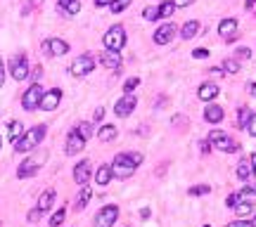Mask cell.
<instances>
[{"instance_id":"obj_1","label":"cell","mask_w":256,"mask_h":227,"mask_svg":"<svg viewBox=\"0 0 256 227\" xmlns=\"http://www.w3.org/2000/svg\"><path fill=\"white\" fill-rule=\"evenodd\" d=\"M143 163V154L138 152H124V154H116L114 161H111V175L119 177V180H126L135 173V168Z\"/></svg>"},{"instance_id":"obj_2","label":"cell","mask_w":256,"mask_h":227,"mask_svg":"<svg viewBox=\"0 0 256 227\" xmlns=\"http://www.w3.org/2000/svg\"><path fill=\"white\" fill-rule=\"evenodd\" d=\"M45 133H48V128H45V125H36V128H31V130L21 133V138L15 142V152H17V154H26V152L36 149L38 144L43 142Z\"/></svg>"},{"instance_id":"obj_3","label":"cell","mask_w":256,"mask_h":227,"mask_svg":"<svg viewBox=\"0 0 256 227\" xmlns=\"http://www.w3.org/2000/svg\"><path fill=\"white\" fill-rule=\"evenodd\" d=\"M102 43H105V48H107V50H114V52H119V50L126 45V29H124L121 24H114L110 31L105 34Z\"/></svg>"},{"instance_id":"obj_4","label":"cell","mask_w":256,"mask_h":227,"mask_svg":"<svg viewBox=\"0 0 256 227\" xmlns=\"http://www.w3.org/2000/svg\"><path fill=\"white\" fill-rule=\"evenodd\" d=\"M45 157H48V154H45V152H40V154H36V157L24 158V161L19 163V168H17V177H19V180L36 175L38 171H40V166L45 163Z\"/></svg>"},{"instance_id":"obj_5","label":"cell","mask_w":256,"mask_h":227,"mask_svg":"<svg viewBox=\"0 0 256 227\" xmlns=\"http://www.w3.org/2000/svg\"><path fill=\"white\" fill-rule=\"evenodd\" d=\"M209 142L216 144L220 152H225V154H235V152H239V144L233 140V138H228L223 130H211V133H209Z\"/></svg>"},{"instance_id":"obj_6","label":"cell","mask_w":256,"mask_h":227,"mask_svg":"<svg viewBox=\"0 0 256 227\" xmlns=\"http://www.w3.org/2000/svg\"><path fill=\"white\" fill-rule=\"evenodd\" d=\"M119 220V206L110 204V206H102L95 215V227H114V223Z\"/></svg>"},{"instance_id":"obj_7","label":"cell","mask_w":256,"mask_h":227,"mask_svg":"<svg viewBox=\"0 0 256 227\" xmlns=\"http://www.w3.org/2000/svg\"><path fill=\"white\" fill-rule=\"evenodd\" d=\"M92 69H95V59H92L91 54H81V57H76V59L72 62L69 73L76 76V78H83V76H88Z\"/></svg>"},{"instance_id":"obj_8","label":"cell","mask_w":256,"mask_h":227,"mask_svg":"<svg viewBox=\"0 0 256 227\" xmlns=\"http://www.w3.org/2000/svg\"><path fill=\"white\" fill-rule=\"evenodd\" d=\"M43 86L40 83H31V87L21 95V106L26 109V111H34V109H38V102H40V97H43Z\"/></svg>"},{"instance_id":"obj_9","label":"cell","mask_w":256,"mask_h":227,"mask_svg":"<svg viewBox=\"0 0 256 227\" xmlns=\"http://www.w3.org/2000/svg\"><path fill=\"white\" fill-rule=\"evenodd\" d=\"M10 76L15 81H26L29 78V62H26V54H15L10 59Z\"/></svg>"},{"instance_id":"obj_10","label":"cell","mask_w":256,"mask_h":227,"mask_svg":"<svg viewBox=\"0 0 256 227\" xmlns=\"http://www.w3.org/2000/svg\"><path fill=\"white\" fill-rule=\"evenodd\" d=\"M40 48H43V54H48V57H62L69 52V43L62 38H48V40H43Z\"/></svg>"},{"instance_id":"obj_11","label":"cell","mask_w":256,"mask_h":227,"mask_svg":"<svg viewBox=\"0 0 256 227\" xmlns=\"http://www.w3.org/2000/svg\"><path fill=\"white\" fill-rule=\"evenodd\" d=\"M62 102V90L59 87H53V90H48V92H43V97H40V102H38V109H43V111H55L57 106Z\"/></svg>"},{"instance_id":"obj_12","label":"cell","mask_w":256,"mask_h":227,"mask_svg":"<svg viewBox=\"0 0 256 227\" xmlns=\"http://www.w3.org/2000/svg\"><path fill=\"white\" fill-rule=\"evenodd\" d=\"M135 106H138V100H135V95L130 92V95H124V97L114 105V114H116L119 119H126V116H130V114L135 111Z\"/></svg>"},{"instance_id":"obj_13","label":"cell","mask_w":256,"mask_h":227,"mask_svg":"<svg viewBox=\"0 0 256 227\" xmlns=\"http://www.w3.org/2000/svg\"><path fill=\"white\" fill-rule=\"evenodd\" d=\"M219 34L223 40H228V43H233V40H238V19H233V17H228V19H223L219 24Z\"/></svg>"},{"instance_id":"obj_14","label":"cell","mask_w":256,"mask_h":227,"mask_svg":"<svg viewBox=\"0 0 256 227\" xmlns=\"http://www.w3.org/2000/svg\"><path fill=\"white\" fill-rule=\"evenodd\" d=\"M92 175V168H91V161L86 158V161H78L76 166H73V180H76V185H88V180H91Z\"/></svg>"},{"instance_id":"obj_15","label":"cell","mask_w":256,"mask_h":227,"mask_svg":"<svg viewBox=\"0 0 256 227\" xmlns=\"http://www.w3.org/2000/svg\"><path fill=\"white\" fill-rule=\"evenodd\" d=\"M176 31H178V29H176L171 21H168V24H162V26L154 31V43H157V45H168V43L176 38Z\"/></svg>"},{"instance_id":"obj_16","label":"cell","mask_w":256,"mask_h":227,"mask_svg":"<svg viewBox=\"0 0 256 227\" xmlns=\"http://www.w3.org/2000/svg\"><path fill=\"white\" fill-rule=\"evenodd\" d=\"M83 147H86V140H83L76 130H72V133L67 135V147H64V152H67L69 157H76L78 152H83Z\"/></svg>"},{"instance_id":"obj_17","label":"cell","mask_w":256,"mask_h":227,"mask_svg":"<svg viewBox=\"0 0 256 227\" xmlns=\"http://www.w3.org/2000/svg\"><path fill=\"white\" fill-rule=\"evenodd\" d=\"M100 62H102L107 69L119 71V67H121V54L114 52V50H105V52L100 54Z\"/></svg>"},{"instance_id":"obj_18","label":"cell","mask_w":256,"mask_h":227,"mask_svg":"<svg viewBox=\"0 0 256 227\" xmlns=\"http://www.w3.org/2000/svg\"><path fill=\"white\" fill-rule=\"evenodd\" d=\"M225 119V111H223V106L219 105H209L204 109V121L206 123H220Z\"/></svg>"},{"instance_id":"obj_19","label":"cell","mask_w":256,"mask_h":227,"mask_svg":"<svg viewBox=\"0 0 256 227\" xmlns=\"http://www.w3.org/2000/svg\"><path fill=\"white\" fill-rule=\"evenodd\" d=\"M216 95H219V86H216V83H201L200 90H197V97L204 100V102L216 100Z\"/></svg>"},{"instance_id":"obj_20","label":"cell","mask_w":256,"mask_h":227,"mask_svg":"<svg viewBox=\"0 0 256 227\" xmlns=\"http://www.w3.org/2000/svg\"><path fill=\"white\" fill-rule=\"evenodd\" d=\"M53 204H55V190H45V192L40 194V199H38L36 209L40 210V213H48V210L53 209Z\"/></svg>"},{"instance_id":"obj_21","label":"cell","mask_w":256,"mask_h":227,"mask_svg":"<svg viewBox=\"0 0 256 227\" xmlns=\"http://www.w3.org/2000/svg\"><path fill=\"white\" fill-rule=\"evenodd\" d=\"M111 177H114V175H111L110 163H102V166L97 168V173H95V182H97L100 187H107L111 182Z\"/></svg>"},{"instance_id":"obj_22","label":"cell","mask_w":256,"mask_h":227,"mask_svg":"<svg viewBox=\"0 0 256 227\" xmlns=\"http://www.w3.org/2000/svg\"><path fill=\"white\" fill-rule=\"evenodd\" d=\"M200 21L197 19H190V21H185L183 24V29H181V38L183 40H190V38H195V35L200 34Z\"/></svg>"},{"instance_id":"obj_23","label":"cell","mask_w":256,"mask_h":227,"mask_svg":"<svg viewBox=\"0 0 256 227\" xmlns=\"http://www.w3.org/2000/svg\"><path fill=\"white\" fill-rule=\"evenodd\" d=\"M59 12L73 17V15L81 12V2H78V0H59Z\"/></svg>"},{"instance_id":"obj_24","label":"cell","mask_w":256,"mask_h":227,"mask_svg":"<svg viewBox=\"0 0 256 227\" xmlns=\"http://www.w3.org/2000/svg\"><path fill=\"white\" fill-rule=\"evenodd\" d=\"M233 209H235V215H238L239 220H247V218L254 213V204H252V201H239Z\"/></svg>"},{"instance_id":"obj_25","label":"cell","mask_w":256,"mask_h":227,"mask_svg":"<svg viewBox=\"0 0 256 227\" xmlns=\"http://www.w3.org/2000/svg\"><path fill=\"white\" fill-rule=\"evenodd\" d=\"M92 199V192L88 185H83L81 187V192H78V196H76V210H83L86 206H88V201Z\"/></svg>"},{"instance_id":"obj_26","label":"cell","mask_w":256,"mask_h":227,"mask_svg":"<svg viewBox=\"0 0 256 227\" xmlns=\"http://www.w3.org/2000/svg\"><path fill=\"white\" fill-rule=\"evenodd\" d=\"M119 135V130H116V125H102L100 130H97V138L102 142H111L114 138Z\"/></svg>"},{"instance_id":"obj_27","label":"cell","mask_w":256,"mask_h":227,"mask_svg":"<svg viewBox=\"0 0 256 227\" xmlns=\"http://www.w3.org/2000/svg\"><path fill=\"white\" fill-rule=\"evenodd\" d=\"M21 133H24L21 121H12L10 125H7V138H10V142H17L19 138H21Z\"/></svg>"},{"instance_id":"obj_28","label":"cell","mask_w":256,"mask_h":227,"mask_svg":"<svg viewBox=\"0 0 256 227\" xmlns=\"http://www.w3.org/2000/svg\"><path fill=\"white\" fill-rule=\"evenodd\" d=\"M73 130H76V133H78V135H81L86 142L92 138V123H88V121H81L76 128H73Z\"/></svg>"},{"instance_id":"obj_29","label":"cell","mask_w":256,"mask_h":227,"mask_svg":"<svg viewBox=\"0 0 256 227\" xmlns=\"http://www.w3.org/2000/svg\"><path fill=\"white\" fill-rule=\"evenodd\" d=\"M238 177L242 180V182H247V180L252 177V168H249V161H247V158H242V161H239V166H238Z\"/></svg>"},{"instance_id":"obj_30","label":"cell","mask_w":256,"mask_h":227,"mask_svg":"<svg viewBox=\"0 0 256 227\" xmlns=\"http://www.w3.org/2000/svg\"><path fill=\"white\" fill-rule=\"evenodd\" d=\"M128 5H130V0H111V2H110V10L114 12V15H121V12L126 10Z\"/></svg>"},{"instance_id":"obj_31","label":"cell","mask_w":256,"mask_h":227,"mask_svg":"<svg viewBox=\"0 0 256 227\" xmlns=\"http://www.w3.org/2000/svg\"><path fill=\"white\" fill-rule=\"evenodd\" d=\"M249 114H252V111H249L247 106H239L238 109V128L244 130V125H247V121H249Z\"/></svg>"},{"instance_id":"obj_32","label":"cell","mask_w":256,"mask_h":227,"mask_svg":"<svg viewBox=\"0 0 256 227\" xmlns=\"http://www.w3.org/2000/svg\"><path fill=\"white\" fill-rule=\"evenodd\" d=\"M220 69H223V73H238V71H239V62H238V59H225Z\"/></svg>"},{"instance_id":"obj_33","label":"cell","mask_w":256,"mask_h":227,"mask_svg":"<svg viewBox=\"0 0 256 227\" xmlns=\"http://www.w3.org/2000/svg\"><path fill=\"white\" fill-rule=\"evenodd\" d=\"M64 218H67V209H59L55 215L50 218V227H59L62 223H64Z\"/></svg>"},{"instance_id":"obj_34","label":"cell","mask_w":256,"mask_h":227,"mask_svg":"<svg viewBox=\"0 0 256 227\" xmlns=\"http://www.w3.org/2000/svg\"><path fill=\"white\" fill-rule=\"evenodd\" d=\"M211 192V187L209 185H195V187H190V196H204V194H209Z\"/></svg>"},{"instance_id":"obj_35","label":"cell","mask_w":256,"mask_h":227,"mask_svg":"<svg viewBox=\"0 0 256 227\" xmlns=\"http://www.w3.org/2000/svg\"><path fill=\"white\" fill-rule=\"evenodd\" d=\"M173 10H176V7H173V2H171V0H166V2L159 5V17H171V15H173Z\"/></svg>"},{"instance_id":"obj_36","label":"cell","mask_w":256,"mask_h":227,"mask_svg":"<svg viewBox=\"0 0 256 227\" xmlns=\"http://www.w3.org/2000/svg\"><path fill=\"white\" fill-rule=\"evenodd\" d=\"M143 17H145L147 21H157V19H159V7H154V5H152V7H145Z\"/></svg>"},{"instance_id":"obj_37","label":"cell","mask_w":256,"mask_h":227,"mask_svg":"<svg viewBox=\"0 0 256 227\" xmlns=\"http://www.w3.org/2000/svg\"><path fill=\"white\" fill-rule=\"evenodd\" d=\"M138 86H140V78H135V76H133V78H128L126 83H124V92H126V95H130V92H133Z\"/></svg>"},{"instance_id":"obj_38","label":"cell","mask_w":256,"mask_h":227,"mask_svg":"<svg viewBox=\"0 0 256 227\" xmlns=\"http://www.w3.org/2000/svg\"><path fill=\"white\" fill-rule=\"evenodd\" d=\"M238 194H239V199L249 201V199H254V196H256V187H242Z\"/></svg>"},{"instance_id":"obj_39","label":"cell","mask_w":256,"mask_h":227,"mask_svg":"<svg viewBox=\"0 0 256 227\" xmlns=\"http://www.w3.org/2000/svg\"><path fill=\"white\" fill-rule=\"evenodd\" d=\"M247 133L252 135V138H256V114H249V121H247Z\"/></svg>"},{"instance_id":"obj_40","label":"cell","mask_w":256,"mask_h":227,"mask_svg":"<svg viewBox=\"0 0 256 227\" xmlns=\"http://www.w3.org/2000/svg\"><path fill=\"white\" fill-rule=\"evenodd\" d=\"M235 59H252V50H249V48H238Z\"/></svg>"},{"instance_id":"obj_41","label":"cell","mask_w":256,"mask_h":227,"mask_svg":"<svg viewBox=\"0 0 256 227\" xmlns=\"http://www.w3.org/2000/svg\"><path fill=\"white\" fill-rule=\"evenodd\" d=\"M40 218H43V213H40L38 209H31V210H29V215H26V220H29V223H38Z\"/></svg>"},{"instance_id":"obj_42","label":"cell","mask_w":256,"mask_h":227,"mask_svg":"<svg viewBox=\"0 0 256 227\" xmlns=\"http://www.w3.org/2000/svg\"><path fill=\"white\" fill-rule=\"evenodd\" d=\"M225 227H256L252 220H235V223H228Z\"/></svg>"},{"instance_id":"obj_43","label":"cell","mask_w":256,"mask_h":227,"mask_svg":"<svg viewBox=\"0 0 256 227\" xmlns=\"http://www.w3.org/2000/svg\"><path fill=\"white\" fill-rule=\"evenodd\" d=\"M192 57H195V59H206V57H209V50H206V48H197V50H192Z\"/></svg>"},{"instance_id":"obj_44","label":"cell","mask_w":256,"mask_h":227,"mask_svg":"<svg viewBox=\"0 0 256 227\" xmlns=\"http://www.w3.org/2000/svg\"><path fill=\"white\" fill-rule=\"evenodd\" d=\"M31 73V78H34V83H38L40 81V76H43V67L38 64V67H34V71H29Z\"/></svg>"},{"instance_id":"obj_45","label":"cell","mask_w":256,"mask_h":227,"mask_svg":"<svg viewBox=\"0 0 256 227\" xmlns=\"http://www.w3.org/2000/svg\"><path fill=\"white\" fill-rule=\"evenodd\" d=\"M235 204H239V194H238V192H235V194H230V196L225 199V206H230V209H233Z\"/></svg>"},{"instance_id":"obj_46","label":"cell","mask_w":256,"mask_h":227,"mask_svg":"<svg viewBox=\"0 0 256 227\" xmlns=\"http://www.w3.org/2000/svg\"><path fill=\"white\" fill-rule=\"evenodd\" d=\"M173 2V7H190L195 0H171Z\"/></svg>"},{"instance_id":"obj_47","label":"cell","mask_w":256,"mask_h":227,"mask_svg":"<svg viewBox=\"0 0 256 227\" xmlns=\"http://www.w3.org/2000/svg\"><path fill=\"white\" fill-rule=\"evenodd\" d=\"M102 116H105V106H97L92 114V121H102Z\"/></svg>"},{"instance_id":"obj_48","label":"cell","mask_w":256,"mask_h":227,"mask_svg":"<svg viewBox=\"0 0 256 227\" xmlns=\"http://www.w3.org/2000/svg\"><path fill=\"white\" fill-rule=\"evenodd\" d=\"M200 149H201V154H209V152H211V142H209V140H201V142H200Z\"/></svg>"},{"instance_id":"obj_49","label":"cell","mask_w":256,"mask_h":227,"mask_svg":"<svg viewBox=\"0 0 256 227\" xmlns=\"http://www.w3.org/2000/svg\"><path fill=\"white\" fill-rule=\"evenodd\" d=\"M40 2H43V0H31V2L26 5V10H24V15H29V10H34V7H38Z\"/></svg>"},{"instance_id":"obj_50","label":"cell","mask_w":256,"mask_h":227,"mask_svg":"<svg viewBox=\"0 0 256 227\" xmlns=\"http://www.w3.org/2000/svg\"><path fill=\"white\" fill-rule=\"evenodd\" d=\"M249 168H252V173H256V152L249 157Z\"/></svg>"},{"instance_id":"obj_51","label":"cell","mask_w":256,"mask_h":227,"mask_svg":"<svg viewBox=\"0 0 256 227\" xmlns=\"http://www.w3.org/2000/svg\"><path fill=\"white\" fill-rule=\"evenodd\" d=\"M5 83V64H2V59H0V87Z\"/></svg>"},{"instance_id":"obj_52","label":"cell","mask_w":256,"mask_h":227,"mask_svg":"<svg viewBox=\"0 0 256 227\" xmlns=\"http://www.w3.org/2000/svg\"><path fill=\"white\" fill-rule=\"evenodd\" d=\"M111 0H95V7H107Z\"/></svg>"},{"instance_id":"obj_53","label":"cell","mask_w":256,"mask_h":227,"mask_svg":"<svg viewBox=\"0 0 256 227\" xmlns=\"http://www.w3.org/2000/svg\"><path fill=\"white\" fill-rule=\"evenodd\" d=\"M254 2H256V0H244V10H252V7H254Z\"/></svg>"},{"instance_id":"obj_54","label":"cell","mask_w":256,"mask_h":227,"mask_svg":"<svg viewBox=\"0 0 256 227\" xmlns=\"http://www.w3.org/2000/svg\"><path fill=\"white\" fill-rule=\"evenodd\" d=\"M149 213H152L149 209H143V210H140V218H149Z\"/></svg>"},{"instance_id":"obj_55","label":"cell","mask_w":256,"mask_h":227,"mask_svg":"<svg viewBox=\"0 0 256 227\" xmlns=\"http://www.w3.org/2000/svg\"><path fill=\"white\" fill-rule=\"evenodd\" d=\"M211 73H214V76H220V73H223V69H220V67H214V69H211Z\"/></svg>"},{"instance_id":"obj_56","label":"cell","mask_w":256,"mask_h":227,"mask_svg":"<svg viewBox=\"0 0 256 227\" xmlns=\"http://www.w3.org/2000/svg\"><path fill=\"white\" fill-rule=\"evenodd\" d=\"M249 92H252V95L256 97V83H249Z\"/></svg>"},{"instance_id":"obj_57","label":"cell","mask_w":256,"mask_h":227,"mask_svg":"<svg viewBox=\"0 0 256 227\" xmlns=\"http://www.w3.org/2000/svg\"><path fill=\"white\" fill-rule=\"evenodd\" d=\"M254 213H256V210H254ZM252 223H256V215H254V220H252Z\"/></svg>"},{"instance_id":"obj_58","label":"cell","mask_w":256,"mask_h":227,"mask_svg":"<svg viewBox=\"0 0 256 227\" xmlns=\"http://www.w3.org/2000/svg\"><path fill=\"white\" fill-rule=\"evenodd\" d=\"M0 144H2V140H0Z\"/></svg>"}]
</instances>
